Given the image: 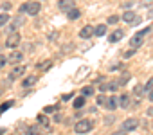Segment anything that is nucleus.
Listing matches in <instances>:
<instances>
[{"instance_id": "obj_1", "label": "nucleus", "mask_w": 153, "mask_h": 135, "mask_svg": "<svg viewBox=\"0 0 153 135\" xmlns=\"http://www.w3.org/2000/svg\"><path fill=\"white\" fill-rule=\"evenodd\" d=\"M92 121H88V119H79L78 122L74 124V131L76 133H88L90 130H92Z\"/></svg>"}, {"instance_id": "obj_2", "label": "nucleus", "mask_w": 153, "mask_h": 135, "mask_svg": "<svg viewBox=\"0 0 153 135\" xmlns=\"http://www.w3.org/2000/svg\"><path fill=\"white\" fill-rule=\"evenodd\" d=\"M149 33V27L148 29H144V31H139L137 34H133L131 36V40H130V47L131 49H139L140 47V43H142V40H144V36Z\"/></svg>"}, {"instance_id": "obj_3", "label": "nucleus", "mask_w": 153, "mask_h": 135, "mask_svg": "<svg viewBox=\"0 0 153 135\" xmlns=\"http://www.w3.org/2000/svg\"><path fill=\"white\" fill-rule=\"evenodd\" d=\"M137 128H139V119H135V117H130V119H126L123 122V130L124 131H133Z\"/></svg>"}, {"instance_id": "obj_4", "label": "nucleus", "mask_w": 153, "mask_h": 135, "mask_svg": "<svg viewBox=\"0 0 153 135\" xmlns=\"http://www.w3.org/2000/svg\"><path fill=\"white\" fill-rule=\"evenodd\" d=\"M18 45H20V34L15 31V33L9 34V38H7V42H6V47L15 49V47H18Z\"/></svg>"}, {"instance_id": "obj_5", "label": "nucleus", "mask_w": 153, "mask_h": 135, "mask_svg": "<svg viewBox=\"0 0 153 135\" xmlns=\"http://www.w3.org/2000/svg\"><path fill=\"white\" fill-rule=\"evenodd\" d=\"M40 2H29V4H25V13L27 15H31V16H34V15H38L40 13Z\"/></svg>"}, {"instance_id": "obj_6", "label": "nucleus", "mask_w": 153, "mask_h": 135, "mask_svg": "<svg viewBox=\"0 0 153 135\" xmlns=\"http://www.w3.org/2000/svg\"><path fill=\"white\" fill-rule=\"evenodd\" d=\"M24 72H25V67H24V65L15 67V69L11 70V74H9V79H11V81H15V79L22 78V76H24Z\"/></svg>"}, {"instance_id": "obj_7", "label": "nucleus", "mask_w": 153, "mask_h": 135, "mask_svg": "<svg viewBox=\"0 0 153 135\" xmlns=\"http://www.w3.org/2000/svg\"><path fill=\"white\" fill-rule=\"evenodd\" d=\"M121 20H123V22H126V24H137V22H139V18L135 16V13H133V11H126V13H123Z\"/></svg>"}, {"instance_id": "obj_8", "label": "nucleus", "mask_w": 153, "mask_h": 135, "mask_svg": "<svg viewBox=\"0 0 153 135\" xmlns=\"http://www.w3.org/2000/svg\"><path fill=\"white\" fill-rule=\"evenodd\" d=\"M117 106H119V101H117V97H115V96H112V97H106V103H105V108H106V110L114 112Z\"/></svg>"}, {"instance_id": "obj_9", "label": "nucleus", "mask_w": 153, "mask_h": 135, "mask_svg": "<svg viewBox=\"0 0 153 135\" xmlns=\"http://www.w3.org/2000/svg\"><path fill=\"white\" fill-rule=\"evenodd\" d=\"M22 59H24V54H22L20 50H13V52L7 56V61H9V63H20Z\"/></svg>"}, {"instance_id": "obj_10", "label": "nucleus", "mask_w": 153, "mask_h": 135, "mask_svg": "<svg viewBox=\"0 0 153 135\" xmlns=\"http://www.w3.org/2000/svg\"><path fill=\"white\" fill-rule=\"evenodd\" d=\"M58 7L61 9V11H68V9H72L74 7V0H59V2H58Z\"/></svg>"}, {"instance_id": "obj_11", "label": "nucleus", "mask_w": 153, "mask_h": 135, "mask_svg": "<svg viewBox=\"0 0 153 135\" xmlns=\"http://www.w3.org/2000/svg\"><path fill=\"white\" fill-rule=\"evenodd\" d=\"M117 101H119V106H121V108H128V106L131 105V99H130L128 94H123L121 97H117Z\"/></svg>"}, {"instance_id": "obj_12", "label": "nucleus", "mask_w": 153, "mask_h": 135, "mask_svg": "<svg viewBox=\"0 0 153 135\" xmlns=\"http://www.w3.org/2000/svg\"><path fill=\"white\" fill-rule=\"evenodd\" d=\"M92 34H94V27H92V25H85V27L79 31V36H81V38H85V40H87V38H90Z\"/></svg>"}, {"instance_id": "obj_13", "label": "nucleus", "mask_w": 153, "mask_h": 135, "mask_svg": "<svg viewBox=\"0 0 153 135\" xmlns=\"http://www.w3.org/2000/svg\"><path fill=\"white\" fill-rule=\"evenodd\" d=\"M67 16H68V20H78V18L81 16V11H79L78 7H72V9L67 11Z\"/></svg>"}, {"instance_id": "obj_14", "label": "nucleus", "mask_w": 153, "mask_h": 135, "mask_svg": "<svg viewBox=\"0 0 153 135\" xmlns=\"http://www.w3.org/2000/svg\"><path fill=\"white\" fill-rule=\"evenodd\" d=\"M123 36H124V33H123L121 29H117V31H114V33L110 34V38H108V40H110V43H115V42H119Z\"/></svg>"}, {"instance_id": "obj_15", "label": "nucleus", "mask_w": 153, "mask_h": 135, "mask_svg": "<svg viewBox=\"0 0 153 135\" xmlns=\"http://www.w3.org/2000/svg\"><path fill=\"white\" fill-rule=\"evenodd\" d=\"M148 92V88H146V85H137L135 88H133V94L137 96V97H140V96H144Z\"/></svg>"}, {"instance_id": "obj_16", "label": "nucleus", "mask_w": 153, "mask_h": 135, "mask_svg": "<svg viewBox=\"0 0 153 135\" xmlns=\"http://www.w3.org/2000/svg\"><path fill=\"white\" fill-rule=\"evenodd\" d=\"M25 135H42V130H40V126H29L25 130Z\"/></svg>"}, {"instance_id": "obj_17", "label": "nucleus", "mask_w": 153, "mask_h": 135, "mask_svg": "<svg viewBox=\"0 0 153 135\" xmlns=\"http://www.w3.org/2000/svg\"><path fill=\"white\" fill-rule=\"evenodd\" d=\"M94 34L96 36H105L106 34V25H97V27H94Z\"/></svg>"}, {"instance_id": "obj_18", "label": "nucleus", "mask_w": 153, "mask_h": 135, "mask_svg": "<svg viewBox=\"0 0 153 135\" xmlns=\"http://www.w3.org/2000/svg\"><path fill=\"white\" fill-rule=\"evenodd\" d=\"M38 124L43 126V128H49V119H47L45 113H40V115H38Z\"/></svg>"}, {"instance_id": "obj_19", "label": "nucleus", "mask_w": 153, "mask_h": 135, "mask_svg": "<svg viewBox=\"0 0 153 135\" xmlns=\"http://www.w3.org/2000/svg\"><path fill=\"white\" fill-rule=\"evenodd\" d=\"M83 106H85V97H83V96L74 99V108H76V110H79V108H83Z\"/></svg>"}, {"instance_id": "obj_20", "label": "nucleus", "mask_w": 153, "mask_h": 135, "mask_svg": "<svg viewBox=\"0 0 153 135\" xmlns=\"http://www.w3.org/2000/svg\"><path fill=\"white\" fill-rule=\"evenodd\" d=\"M130 78H131V76H130L128 72H124V74H123V76H121V78L117 79V85H119V87H123V85H126V83L130 81Z\"/></svg>"}, {"instance_id": "obj_21", "label": "nucleus", "mask_w": 153, "mask_h": 135, "mask_svg": "<svg viewBox=\"0 0 153 135\" xmlns=\"http://www.w3.org/2000/svg\"><path fill=\"white\" fill-rule=\"evenodd\" d=\"M36 83V78L34 76H29V78H25L24 79V83H22V87H25V88H29V87H33Z\"/></svg>"}, {"instance_id": "obj_22", "label": "nucleus", "mask_w": 153, "mask_h": 135, "mask_svg": "<svg viewBox=\"0 0 153 135\" xmlns=\"http://www.w3.org/2000/svg\"><path fill=\"white\" fill-rule=\"evenodd\" d=\"M51 65H52V61H51V59H47V61H43V63H40V65H38V69H40L42 72H45V70H49V69H51Z\"/></svg>"}, {"instance_id": "obj_23", "label": "nucleus", "mask_w": 153, "mask_h": 135, "mask_svg": "<svg viewBox=\"0 0 153 135\" xmlns=\"http://www.w3.org/2000/svg\"><path fill=\"white\" fill-rule=\"evenodd\" d=\"M92 94H94V88H92V87H85V88L81 90V96H83V97H90Z\"/></svg>"}, {"instance_id": "obj_24", "label": "nucleus", "mask_w": 153, "mask_h": 135, "mask_svg": "<svg viewBox=\"0 0 153 135\" xmlns=\"http://www.w3.org/2000/svg\"><path fill=\"white\" fill-rule=\"evenodd\" d=\"M105 87H106V90H112V92H115V90L119 88V85H117V81H110V83H106Z\"/></svg>"}, {"instance_id": "obj_25", "label": "nucleus", "mask_w": 153, "mask_h": 135, "mask_svg": "<svg viewBox=\"0 0 153 135\" xmlns=\"http://www.w3.org/2000/svg\"><path fill=\"white\" fill-rule=\"evenodd\" d=\"M9 22V15L7 13H0V25H6Z\"/></svg>"}, {"instance_id": "obj_26", "label": "nucleus", "mask_w": 153, "mask_h": 135, "mask_svg": "<svg viewBox=\"0 0 153 135\" xmlns=\"http://www.w3.org/2000/svg\"><path fill=\"white\" fill-rule=\"evenodd\" d=\"M105 103H106V96L99 94V97H97V105H99V106H105Z\"/></svg>"}, {"instance_id": "obj_27", "label": "nucleus", "mask_w": 153, "mask_h": 135, "mask_svg": "<svg viewBox=\"0 0 153 135\" xmlns=\"http://www.w3.org/2000/svg\"><path fill=\"white\" fill-rule=\"evenodd\" d=\"M11 105H13V103H11V101H9V103H4V105H2V106H0V115H2V113H4V112H6V110H7V108H11Z\"/></svg>"}, {"instance_id": "obj_28", "label": "nucleus", "mask_w": 153, "mask_h": 135, "mask_svg": "<svg viewBox=\"0 0 153 135\" xmlns=\"http://www.w3.org/2000/svg\"><path fill=\"white\" fill-rule=\"evenodd\" d=\"M7 63V56H4V54H0V69H4V65Z\"/></svg>"}, {"instance_id": "obj_29", "label": "nucleus", "mask_w": 153, "mask_h": 135, "mask_svg": "<svg viewBox=\"0 0 153 135\" xmlns=\"http://www.w3.org/2000/svg\"><path fill=\"white\" fill-rule=\"evenodd\" d=\"M117 22H119V16H115V15L108 16V24H117Z\"/></svg>"}, {"instance_id": "obj_30", "label": "nucleus", "mask_w": 153, "mask_h": 135, "mask_svg": "<svg viewBox=\"0 0 153 135\" xmlns=\"http://www.w3.org/2000/svg\"><path fill=\"white\" fill-rule=\"evenodd\" d=\"M45 113H51V112H56V106H45V110H43Z\"/></svg>"}, {"instance_id": "obj_31", "label": "nucleus", "mask_w": 153, "mask_h": 135, "mask_svg": "<svg viewBox=\"0 0 153 135\" xmlns=\"http://www.w3.org/2000/svg\"><path fill=\"white\" fill-rule=\"evenodd\" d=\"M72 97H74V94H72V92H70V94H63V96H61V99H65V101H67V99H72Z\"/></svg>"}, {"instance_id": "obj_32", "label": "nucleus", "mask_w": 153, "mask_h": 135, "mask_svg": "<svg viewBox=\"0 0 153 135\" xmlns=\"http://www.w3.org/2000/svg\"><path fill=\"white\" fill-rule=\"evenodd\" d=\"M146 88H148V90H151V88H153V78H149V81L146 83Z\"/></svg>"}, {"instance_id": "obj_33", "label": "nucleus", "mask_w": 153, "mask_h": 135, "mask_svg": "<svg viewBox=\"0 0 153 135\" xmlns=\"http://www.w3.org/2000/svg\"><path fill=\"white\" fill-rule=\"evenodd\" d=\"M112 135H128V131H124V130H117V131H114Z\"/></svg>"}, {"instance_id": "obj_34", "label": "nucleus", "mask_w": 153, "mask_h": 135, "mask_svg": "<svg viewBox=\"0 0 153 135\" xmlns=\"http://www.w3.org/2000/svg\"><path fill=\"white\" fill-rule=\"evenodd\" d=\"M133 52H135V49H131V50H126V52H124V58H130Z\"/></svg>"}, {"instance_id": "obj_35", "label": "nucleus", "mask_w": 153, "mask_h": 135, "mask_svg": "<svg viewBox=\"0 0 153 135\" xmlns=\"http://www.w3.org/2000/svg\"><path fill=\"white\" fill-rule=\"evenodd\" d=\"M146 94H148V97H149V101H151V103H153V88H151V90H148V92H146Z\"/></svg>"}]
</instances>
